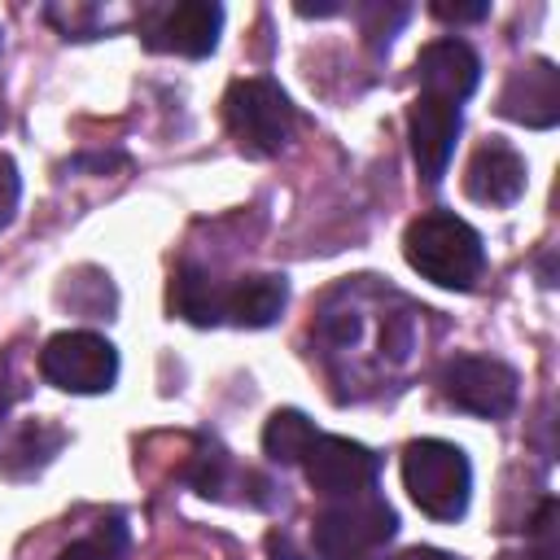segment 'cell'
<instances>
[{
	"label": "cell",
	"mask_w": 560,
	"mask_h": 560,
	"mask_svg": "<svg viewBox=\"0 0 560 560\" xmlns=\"http://www.w3.org/2000/svg\"><path fill=\"white\" fill-rule=\"evenodd\" d=\"M402 254L411 271L442 289H472L486 271V245L472 223H464L451 210H429L407 223L402 232Z\"/></svg>",
	"instance_id": "1"
},
{
	"label": "cell",
	"mask_w": 560,
	"mask_h": 560,
	"mask_svg": "<svg viewBox=\"0 0 560 560\" xmlns=\"http://www.w3.org/2000/svg\"><path fill=\"white\" fill-rule=\"evenodd\" d=\"M402 486L416 499V508L433 521H455L468 508L472 494V468L468 455L455 442L420 438L402 451Z\"/></svg>",
	"instance_id": "2"
},
{
	"label": "cell",
	"mask_w": 560,
	"mask_h": 560,
	"mask_svg": "<svg viewBox=\"0 0 560 560\" xmlns=\"http://www.w3.org/2000/svg\"><path fill=\"white\" fill-rule=\"evenodd\" d=\"M223 122L232 131V140L249 153V158H271L289 144L293 136V105L289 96L280 92L276 79L267 74H249V79H236L223 96Z\"/></svg>",
	"instance_id": "3"
},
{
	"label": "cell",
	"mask_w": 560,
	"mask_h": 560,
	"mask_svg": "<svg viewBox=\"0 0 560 560\" xmlns=\"http://www.w3.org/2000/svg\"><path fill=\"white\" fill-rule=\"evenodd\" d=\"M394 529H398L394 508L381 494L363 490V494L328 499L311 521V542L324 560H363L368 551L389 542Z\"/></svg>",
	"instance_id": "4"
},
{
	"label": "cell",
	"mask_w": 560,
	"mask_h": 560,
	"mask_svg": "<svg viewBox=\"0 0 560 560\" xmlns=\"http://www.w3.org/2000/svg\"><path fill=\"white\" fill-rule=\"evenodd\" d=\"M516 372L503 359L490 354H451L438 372V389L451 407L481 416V420H499L516 407Z\"/></svg>",
	"instance_id": "5"
},
{
	"label": "cell",
	"mask_w": 560,
	"mask_h": 560,
	"mask_svg": "<svg viewBox=\"0 0 560 560\" xmlns=\"http://www.w3.org/2000/svg\"><path fill=\"white\" fill-rule=\"evenodd\" d=\"M39 372L48 385L70 394H101L118 376V350L101 332H57L39 350Z\"/></svg>",
	"instance_id": "6"
},
{
	"label": "cell",
	"mask_w": 560,
	"mask_h": 560,
	"mask_svg": "<svg viewBox=\"0 0 560 560\" xmlns=\"http://www.w3.org/2000/svg\"><path fill=\"white\" fill-rule=\"evenodd\" d=\"M140 35L153 52H179V57H206L219 44L223 9L210 0H179V4H144L140 9Z\"/></svg>",
	"instance_id": "7"
},
{
	"label": "cell",
	"mask_w": 560,
	"mask_h": 560,
	"mask_svg": "<svg viewBox=\"0 0 560 560\" xmlns=\"http://www.w3.org/2000/svg\"><path fill=\"white\" fill-rule=\"evenodd\" d=\"M302 468H306L311 490H319L324 499H346V494L372 490V481H376V472H381V459H376L363 442L332 438V433H315L311 451L302 455Z\"/></svg>",
	"instance_id": "8"
},
{
	"label": "cell",
	"mask_w": 560,
	"mask_h": 560,
	"mask_svg": "<svg viewBox=\"0 0 560 560\" xmlns=\"http://www.w3.org/2000/svg\"><path fill=\"white\" fill-rule=\"evenodd\" d=\"M459 105L451 101H438V96H416L411 109H407V136H411V158H416V171L424 184H438L446 175V162L455 153V140H459Z\"/></svg>",
	"instance_id": "9"
},
{
	"label": "cell",
	"mask_w": 560,
	"mask_h": 560,
	"mask_svg": "<svg viewBox=\"0 0 560 560\" xmlns=\"http://www.w3.org/2000/svg\"><path fill=\"white\" fill-rule=\"evenodd\" d=\"M416 79H420V92L424 96H438V101H468L481 83V57L455 39V35H442V39H429L416 57Z\"/></svg>",
	"instance_id": "10"
},
{
	"label": "cell",
	"mask_w": 560,
	"mask_h": 560,
	"mask_svg": "<svg viewBox=\"0 0 560 560\" xmlns=\"http://www.w3.org/2000/svg\"><path fill=\"white\" fill-rule=\"evenodd\" d=\"M499 114L521 127H556L560 122V70L547 57L516 66L499 92Z\"/></svg>",
	"instance_id": "11"
},
{
	"label": "cell",
	"mask_w": 560,
	"mask_h": 560,
	"mask_svg": "<svg viewBox=\"0 0 560 560\" xmlns=\"http://www.w3.org/2000/svg\"><path fill=\"white\" fill-rule=\"evenodd\" d=\"M464 192L481 206H494V210L516 206L525 192V158L499 136L481 140L464 166Z\"/></svg>",
	"instance_id": "12"
},
{
	"label": "cell",
	"mask_w": 560,
	"mask_h": 560,
	"mask_svg": "<svg viewBox=\"0 0 560 560\" xmlns=\"http://www.w3.org/2000/svg\"><path fill=\"white\" fill-rule=\"evenodd\" d=\"M289 302L284 276H241L223 289V319L241 328H267Z\"/></svg>",
	"instance_id": "13"
},
{
	"label": "cell",
	"mask_w": 560,
	"mask_h": 560,
	"mask_svg": "<svg viewBox=\"0 0 560 560\" xmlns=\"http://www.w3.org/2000/svg\"><path fill=\"white\" fill-rule=\"evenodd\" d=\"M223 289H228V284H219L210 271L184 262V267L171 276V311L184 315V319L197 324V328H210V324L223 319Z\"/></svg>",
	"instance_id": "14"
},
{
	"label": "cell",
	"mask_w": 560,
	"mask_h": 560,
	"mask_svg": "<svg viewBox=\"0 0 560 560\" xmlns=\"http://www.w3.org/2000/svg\"><path fill=\"white\" fill-rule=\"evenodd\" d=\"M315 433H319V429H315L302 411L280 407V411H271V420H267V429H262V451H267L276 464H302V455L311 451Z\"/></svg>",
	"instance_id": "15"
},
{
	"label": "cell",
	"mask_w": 560,
	"mask_h": 560,
	"mask_svg": "<svg viewBox=\"0 0 560 560\" xmlns=\"http://www.w3.org/2000/svg\"><path fill=\"white\" fill-rule=\"evenodd\" d=\"M122 547H127V529H122V521L114 516V521H109V525H101L96 534H88V538L70 542L57 560H122Z\"/></svg>",
	"instance_id": "16"
},
{
	"label": "cell",
	"mask_w": 560,
	"mask_h": 560,
	"mask_svg": "<svg viewBox=\"0 0 560 560\" xmlns=\"http://www.w3.org/2000/svg\"><path fill=\"white\" fill-rule=\"evenodd\" d=\"M18 192H22V179H18V166L9 153H0V228L13 219L18 210Z\"/></svg>",
	"instance_id": "17"
},
{
	"label": "cell",
	"mask_w": 560,
	"mask_h": 560,
	"mask_svg": "<svg viewBox=\"0 0 560 560\" xmlns=\"http://www.w3.org/2000/svg\"><path fill=\"white\" fill-rule=\"evenodd\" d=\"M486 13H490L486 4H446V0L433 4V18H442V22H481Z\"/></svg>",
	"instance_id": "18"
},
{
	"label": "cell",
	"mask_w": 560,
	"mask_h": 560,
	"mask_svg": "<svg viewBox=\"0 0 560 560\" xmlns=\"http://www.w3.org/2000/svg\"><path fill=\"white\" fill-rule=\"evenodd\" d=\"M381 560H455V556L433 551V547H407V551H398V556H381Z\"/></svg>",
	"instance_id": "19"
},
{
	"label": "cell",
	"mask_w": 560,
	"mask_h": 560,
	"mask_svg": "<svg viewBox=\"0 0 560 560\" xmlns=\"http://www.w3.org/2000/svg\"><path fill=\"white\" fill-rule=\"evenodd\" d=\"M9 398H13V389H9V363L0 359V416L9 411Z\"/></svg>",
	"instance_id": "20"
},
{
	"label": "cell",
	"mask_w": 560,
	"mask_h": 560,
	"mask_svg": "<svg viewBox=\"0 0 560 560\" xmlns=\"http://www.w3.org/2000/svg\"><path fill=\"white\" fill-rule=\"evenodd\" d=\"M499 560H556V556H542V551H534V547H521V551H503Z\"/></svg>",
	"instance_id": "21"
}]
</instances>
